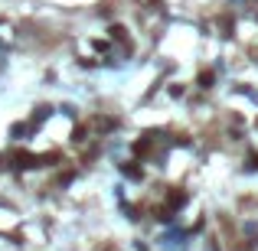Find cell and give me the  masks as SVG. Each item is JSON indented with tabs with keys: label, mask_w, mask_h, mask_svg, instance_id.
Wrapping results in <instances>:
<instances>
[{
	"label": "cell",
	"mask_w": 258,
	"mask_h": 251,
	"mask_svg": "<svg viewBox=\"0 0 258 251\" xmlns=\"http://www.w3.org/2000/svg\"><path fill=\"white\" fill-rule=\"evenodd\" d=\"M170 202H173V206H183V202H186V193H173Z\"/></svg>",
	"instance_id": "obj_2"
},
{
	"label": "cell",
	"mask_w": 258,
	"mask_h": 251,
	"mask_svg": "<svg viewBox=\"0 0 258 251\" xmlns=\"http://www.w3.org/2000/svg\"><path fill=\"white\" fill-rule=\"evenodd\" d=\"M124 176H131V179H140V170H138V166H124Z\"/></svg>",
	"instance_id": "obj_1"
}]
</instances>
